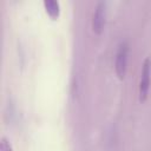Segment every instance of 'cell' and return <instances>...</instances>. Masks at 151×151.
I'll list each match as a JSON object with an SVG mask.
<instances>
[{
    "label": "cell",
    "mask_w": 151,
    "mask_h": 151,
    "mask_svg": "<svg viewBox=\"0 0 151 151\" xmlns=\"http://www.w3.org/2000/svg\"><path fill=\"white\" fill-rule=\"evenodd\" d=\"M0 151H13L11 143H9L8 139L5 138V137L1 138V142H0Z\"/></svg>",
    "instance_id": "5"
},
{
    "label": "cell",
    "mask_w": 151,
    "mask_h": 151,
    "mask_svg": "<svg viewBox=\"0 0 151 151\" xmlns=\"http://www.w3.org/2000/svg\"><path fill=\"white\" fill-rule=\"evenodd\" d=\"M44 7L46 9V13L50 15L51 19L55 20L60 14V6L59 2L55 0H44Z\"/></svg>",
    "instance_id": "4"
},
{
    "label": "cell",
    "mask_w": 151,
    "mask_h": 151,
    "mask_svg": "<svg viewBox=\"0 0 151 151\" xmlns=\"http://www.w3.org/2000/svg\"><path fill=\"white\" fill-rule=\"evenodd\" d=\"M151 84V59L145 58L142 65L140 80H139V101H145L149 96Z\"/></svg>",
    "instance_id": "2"
},
{
    "label": "cell",
    "mask_w": 151,
    "mask_h": 151,
    "mask_svg": "<svg viewBox=\"0 0 151 151\" xmlns=\"http://www.w3.org/2000/svg\"><path fill=\"white\" fill-rule=\"evenodd\" d=\"M105 18H106V4L104 1H99L96 5L93 15H92V31L96 34H101L105 27Z\"/></svg>",
    "instance_id": "3"
},
{
    "label": "cell",
    "mask_w": 151,
    "mask_h": 151,
    "mask_svg": "<svg viewBox=\"0 0 151 151\" xmlns=\"http://www.w3.org/2000/svg\"><path fill=\"white\" fill-rule=\"evenodd\" d=\"M127 59H129V44L127 41H122L118 45L116 59H114V70L117 77L123 80L127 70Z\"/></svg>",
    "instance_id": "1"
}]
</instances>
